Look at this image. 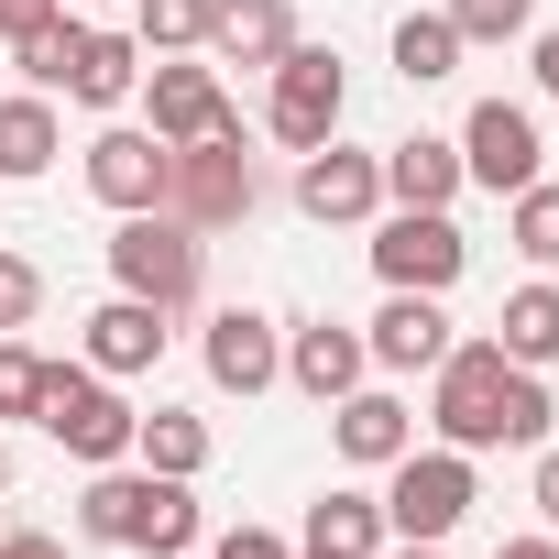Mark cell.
<instances>
[{
	"mask_svg": "<svg viewBox=\"0 0 559 559\" xmlns=\"http://www.w3.org/2000/svg\"><path fill=\"white\" fill-rule=\"evenodd\" d=\"M504 241H515L537 274H559V176H537V187L504 198Z\"/></svg>",
	"mask_w": 559,
	"mask_h": 559,
	"instance_id": "484cf974",
	"label": "cell"
},
{
	"mask_svg": "<svg viewBox=\"0 0 559 559\" xmlns=\"http://www.w3.org/2000/svg\"><path fill=\"white\" fill-rule=\"evenodd\" d=\"M493 352H504V362H526V373H548V362H559V286H548V274L504 297V319H493Z\"/></svg>",
	"mask_w": 559,
	"mask_h": 559,
	"instance_id": "603a6c76",
	"label": "cell"
},
{
	"mask_svg": "<svg viewBox=\"0 0 559 559\" xmlns=\"http://www.w3.org/2000/svg\"><path fill=\"white\" fill-rule=\"evenodd\" d=\"M263 78H274V99H263V132L286 143V154H319V143L352 121V67H341L330 45H308V34H297L286 56H274Z\"/></svg>",
	"mask_w": 559,
	"mask_h": 559,
	"instance_id": "5b68a950",
	"label": "cell"
},
{
	"mask_svg": "<svg viewBox=\"0 0 559 559\" xmlns=\"http://www.w3.org/2000/svg\"><path fill=\"white\" fill-rule=\"evenodd\" d=\"M198 362H209V384L219 395H274V384H286V319H274V308H219L209 319V341H198Z\"/></svg>",
	"mask_w": 559,
	"mask_h": 559,
	"instance_id": "7c38bea8",
	"label": "cell"
},
{
	"mask_svg": "<svg viewBox=\"0 0 559 559\" xmlns=\"http://www.w3.org/2000/svg\"><path fill=\"white\" fill-rule=\"evenodd\" d=\"M78 34H88L78 12H56V23H34V34L12 45V67H23V88H45V99H56V88H67V67H78Z\"/></svg>",
	"mask_w": 559,
	"mask_h": 559,
	"instance_id": "83f0119b",
	"label": "cell"
},
{
	"mask_svg": "<svg viewBox=\"0 0 559 559\" xmlns=\"http://www.w3.org/2000/svg\"><path fill=\"white\" fill-rule=\"evenodd\" d=\"M45 373H56V362H45V352H34L23 330L0 341V428H12V417H34V406H45Z\"/></svg>",
	"mask_w": 559,
	"mask_h": 559,
	"instance_id": "f546056e",
	"label": "cell"
},
{
	"mask_svg": "<svg viewBox=\"0 0 559 559\" xmlns=\"http://www.w3.org/2000/svg\"><path fill=\"white\" fill-rule=\"evenodd\" d=\"M132 395L110 384V373H88V362H56L45 373V406H34V428L67 450V461H88V472H110V461H132Z\"/></svg>",
	"mask_w": 559,
	"mask_h": 559,
	"instance_id": "277c9868",
	"label": "cell"
},
{
	"mask_svg": "<svg viewBox=\"0 0 559 559\" xmlns=\"http://www.w3.org/2000/svg\"><path fill=\"white\" fill-rule=\"evenodd\" d=\"M308 548H341V559H373V548H384V493H362V483L319 493V504H308Z\"/></svg>",
	"mask_w": 559,
	"mask_h": 559,
	"instance_id": "cb8c5ba5",
	"label": "cell"
},
{
	"mask_svg": "<svg viewBox=\"0 0 559 559\" xmlns=\"http://www.w3.org/2000/svg\"><path fill=\"white\" fill-rule=\"evenodd\" d=\"M165 187H176V143H154L143 121H110V132L88 143V198H99L110 219L165 209Z\"/></svg>",
	"mask_w": 559,
	"mask_h": 559,
	"instance_id": "4fadbf2b",
	"label": "cell"
},
{
	"mask_svg": "<svg viewBox=\"0 0 559 559\" xmlns=\"http://www.w3.org/2000/svg\"><path fill=\"white\" fill-rule=\"evenodd\" d=\"M209 559H297L286 537H274V526H219V548Z\"/></svg>",
	"mask_w": 559,
	"mask_h": 559,
	"instance_id": "1f68e13d",
	"label": "cell"
},
{
	"mask_svg": "<svg viewBox=\"0 0 559 559\" xmlns=\"http://www.w3.org/2000/svg\"><path fill=\"white\" fill-rule=\"evenodd\" d=\"M461 330H450V308L439 297H406V286H384V308L362 319V352H373V373H439V352H450Z\"/></svg>",
	"mask_w": 559,
	"mask_h": 559,
	"instance_id": "5bb4252c",
	"label": "cell"
},
{
	"mask_svg": "<svg viewBox=\"0 0 559 559\" xmlns=\"http://www.w3.org/2000/svg\"><path fill=\"white\" fill-rule=\"evenodd\" d=\"M548 384L526 373V362H504L493 341H450L439 352V373H428V428H439V450H548Z\"/></svg>",
	"mask_w": 559,
	"mask_h": 559,
	"instance_id": "6da1fadb",
	"label": "cell"
},
{
	"mask_svg": "<svg viewBox=\"0 0 559 559\" xmlns=\"http://www.w3.org/2000/svg\"><path fill=\"white\" fill-rule=\"evenodd\" d=\"M461 263H472V241H461L450 209H384V219H373V274H384V286H406V297H450Z\"/></svg>",
	"mask_w": 559,
	"mask_h": 559,
	"instance_id": "ba28073f",
	"label": "cell"
},
{
	"mask_svg": "<svg viewBox=\"0 0 559 559\" xmlns=\"http://www.w3.org/2000/svg\"><path fill=\"white\" fill-rule=\"evenodd\" d=\"M330 450H341L352 472H384V461H406V450H417V417H406V395H395V384H352V395L330 406Z\"/></svg>",
	"mask_w": 559,
	"mask_h": 559,
	"instance_id": "e0dca14e",
	"label": "cell"
},
{
	"mask_svg": "<svg viewBox=\"0 0 559 559\" xmlns=\"http://www.w3.org/2000/svg\"><path fill=\"white\" fill-rule=\"evenodd\" d=\"M0 559H67V548H56L45 526H12V537H0Z\"/></svg>",
	"mask_w": 559,
	"mask_h": 559,
	"instance_id": "d590c367",
	"label": "cell"
},
{
	"mask_svg": "<svg viewBox=\"0 0 559 559\" xmlns=\"http://www.w3.org/2000/svg\"><path fill=\"white\" fill-rule=\"evenodd\" d=\"M526 504H537V526L559 537V450H537V483H526Z\"/></svg>",
	"mask_w": 559,
	"mask_h": 559,
	"instance_id": "836d02e7",
	"label": "cell"
},
{
	"mask_svg": "<svg viewBox=\"0 0 559 559\" xmlns=\"http://www.w3.org/2000/svg\"><path fill=\"white\" fill-rule=\"evenodd\" d=\"M297 209L319 219V230H373L384 219V154H362V143H319V154H297Z\"/></svg>",
	"mask_w": 559,
	"mask_h": 559,
	"instance_id": "8fae6325",
	"label": "cell"
},
{
	"mask_svg": "<svg viewBox=\"0 0 559 559\" xmlns=\"http://www.w3.org/2000/svg\"><path fill=\"white\" fill-rule=\"evenodd\" d=\"M526 67H537V99H559V34H526Z\"/></svg>",
	"mask_w": 559,
	"mask_h": 559,
	"instance_id": "e575fe53",
	"label": "cell"
},
{
	"mask_svg": "<svg viewBox=\"0 0 559 559\" xmlns=\"http://www.w3.org/2000/svg\"><path fill=\"white\" fill-rule=\"evenodd\" d=\"M373 559H450V548H428V537H384Z\"/></svg>",
	"mask_w": 559,
	"mask_h": 559,
	"instance_id": "74e56055",
	"label": "cell"
},
{
	"mask_svg": "<svg viewBox=\"0 0 559 559\" xmlns=\"http://www.w3.org/2000/svg\"><path fill=\"white\" fill-rule=\"evenodd\" d=\"M165 341H176V319H165V308H143V297H121V286L88 308V373H110V384L154 373V362H165Z\"/></svg>",
	"mask_w": 559,
	"mask_h": 559,
	"instance_id": "9a60e30c",
	"label": "cell"
},
{
	"mask_svg": "<svg viewBox=\"0 0 559 559\" xmlns=\"http://www.w3.org/2000/svg\"><path fill=\"white\" fill-rule=\"evenodd\" d=\"M56 12H67V0H0V45H23V34L56 23Z\"/></svg>",
	"mask_w": 559,
	"mask_h": 559,
	"instance_id": "d6a6232c",
	"label": "cell"
},
{
	"mask_svg": "<svg viewBox=\"0 0 559 559\" xmlns=\"http://www.w3.org/2000/svg\"><path fill=\"white\" fill-rule=\"evenodd\" d=\"M110 286L143 297V308H165V319H187L198 286H209V230H187L176 209H132L110 230Z\"/></svg>",
	"mask_w": 559,
	"mask_h": 559,
	"instance_id": "3957f363",
	"label": "cell"
},
{
	"mask_svg": "<svg viewBox=\"0 0 559 559\" xmlns=\"http://www.w3.org/2000/svg\"><path fill=\"white\" fill-rule=\"evenodd\" d=\"M209 450H219V439H209V417H198V406H154V417H132V461H143V472L198 483V472H209Z\"/></svg>",
	"mask_w": 559,
	"mask_h": 559,
	"instance_id": "7402d4cb",
	"label": "cell"
},
{
	"mask_svg": "<svg viewBox=\"0 0 559 559\" xmlns=\"http://www.w3.org/2000/svg\"><path fill=\"white\" fill-rule=\"evenodd\" d=\"M56 154H67L56 99H45V88H12V99H0V187H34Z\"/></svg>",
	"mask_w": 559,
	"mask_h": 559,
	"instance_id": "44dd1931",
	"label": "cell"
},
{
	"mask_svg": "<svg viewBox=\"0 0 559 559\" xmlns=\"http://www.w3.org/2000/svg\"><path fill=\"white\" fill-rule=\"evenodd\" d=\"M165 209H176L187 230H230V219H252V209H263V165L241 154V132H219V143H176V187H165Z\"/></svg>",
	"mask_w": 559,
	"mask_h": 559,
	"instance_id": "52a82bcc",
	"label": "cell"
},
{
	"mask_svg": "<svg viewBox=\"0 0 559 559\" xmlns=\"http://www.w3.org/2000/svg\"><path fill=\"white\" fill-rule=\"evenodd\" d=\"M0 493H12V450H0Z\"/></svg>",
	"mask_w": 559,
	"mask_h": 559,
	"instance_id": "f35d334b",
	"label": "cell"
},
{
	"mask_svg": "<svg viewBox=\"0 0 559 559\" xmlns=\"http://www.w3.org/2000/svg\"><path fill=\"white\" fill-rule=\"evenodd\" d=\"M483 504V472H472V450H406V461H384V537H428V548H450V526Z\"/></svg>",
	"mask_w": 559,
	"mask_h": 559,
	"instance_id": "8992f818",
	"label": "cell"
},
{
	"mask_svg": "<svg viewBox=\"0 0 559 559\" xmlns=\"http://www.w3.org/2000/svg\"><path fill=\"white\" fill-rule=\"evenodd\" d=\"M286 45H297V0H219L198 56H209V67H274Z\"/></svg>",
	"mask_w": 559,
	"mask_h": 559,
	"instance_id": "ac0fdd59",
	"label": "cell"
},
{
	"mask_svg": "<svg viewBox=\"0 0 559 559\" xmlns=\"http://www.w3.org/2000/svg\"><path fill=\"white\" fill-rule=\"evenodd\" d=\"M143 110H154L143 121L154 143H219V132H241L219 67H198V56H143Z\"/></svg>",
	"mask_w": 559,
	"mask_h": 559,
	"instance_id": "30bf717a",
	"label": "cell"
},
{
	"mask_svg": "<svg viewBox=\"0 0 559 559\" xmlns=\"http://www.w3.org/2000/svg\"><path fill=\"white\" fill-rule=\"evenodd\" d=\"M472 176H461V143L450 132H406L384 143V209H450Z\"/></svg>",
	"mask_w": 559,
	"mask_h": 559,
	"instance_id": "d6986e66",
	"label": "cell"
},
{
	"mask_svg": "<svg viewBox=\"0 0 559 559\" xmlns=\"http://www.w3.org/2000/svg\"><path fill=\"white\" fill-rule=\"evenodd\" d=\"M461 56H472V45L450 34V12H406V23H395V78H406V88L461 78Z\"/></svg>",
	"mask_w": 559,
	"mask_h": 559,
	"instance_id": "d4e9b609",
	"label": "cell"
},
{
	"mask_svg": "<svg viewBox=\"0 0 559 559\" xmlns=\"http://www.w3.org/2000/svg\"><path fill=\"white\" fill-rule=\"evenodd\" d=\"M450 143H461V176H472V187H493V198H515V187H537V176H548V132H537V110H526V99H472V121H461Z\"/></svg>",
	"mask_w": 559,
	"mask_h": 559,
	"instance_id": "9c48e42d",
	"label": "cell"
},
{
	"mask_svg": "<svg viewBox=\"0 0 559 559\" xmlns=\"http://www.w3.org/2000/svg\"><path fill=\"white\" fill-rule=\"evenodd\" d=\"M209 12H219V0H132V45L143 56H198L209 45Z\"/></svg>",
	"mask_w": 559,
	"mask_h": 559,
	"instance_id": "4316f807",
	"label": "cell"
},
{
	"mask_svg": "<svg viewBox=\"0 0 559 559\" xmlns=\"http://www.w3.org/2000/svg\"><path fill=\"white\" fill-rule=\"evenodd\" d=\"M439 12H450L461 45H515V34H537V0H439Z\"/></svg>",
	"mask_w": 559,
	"mask_h": 559,
	"instance_id": "f1b7e54d",
	"label": "cell"
},
{
	"mask_svg": "<svg viewBox=\"0 0 559 559\" xmlns=\"http://www.w3.org/2000/svg\"><path fill=\"white\" fill-rule=\"evenodd\" d=\"M297 559H341V548H297Z\"/></svg>",
	"mask_w": 559,
	"mask_h": 559,
	"instance_id": "ab89813d",
	"label": "cell"
},
{
	"mask_svg": "<svg viewBox=\"0 0 559 559\" xmlns=\"http://www.w3.org/2000/svg\"><path fill=\"white\" fill-rule=\"evenodd\" d=\"M45 319V263L34 252H0V341Z\"/></svg>",
	"mask_w": 559,
	"mask_h": 559,
	"instance_id": "4dcf8cb0",
	"label": "cell"
},
{
	"mask_svg": "<svg viewBox=\"0 0 559 559\" xmlns=\"http://www.w3.org/2000/svg\"><path fill=\"white\" fill-rule=\"evenodd\" d=\"M493 559H559V537H548V526H537V537H504V548H493Z\"/></svg>",
	"mask_w": 559,
	"mask_h": 559,
	"instance_id": "8d00e7d4",
	"label": "cell"
},
{
	"mask_svg": "<svg viewBox=\"0 0 559 559\" xmlns=\"http://www.w3.org/2000/svg\"><path fill=\"white\" fill-rule=\"evenodd\" d=\"M78 12H110V0H78Z\"/></svg>",
	"mask_w": 559,
	"mask_h": 559,
	"instance_id": "60d3db41",
	"label": "cell"
},
{
	"mask_svg": "<svg viewBox=\"0 0 559 559\" xmlns=\"http://www.w3.org/2000/svg\"><path fill=\"white\" fill-rule=\"evenodd\" d=\"M78 537L88 548H143V559H187L198 548V483L143 472V461H110L78 493Z\"/></svg>",
	"mask_w": 559,
	"mask_h": 559,
	"instance_id": "7a4b0ae2",
	"label": "cell"
},
{
	"mask_svg": "<svg viewBox=\"0 0 559 559\" xmlns=\"http://www.w3.org/2000/svg\"><path fill=\"white\" fill-rule=\"evenodd\" d=\"M132 88H143V45L110 34V23H88V34H78V67H67L56 99H78V110H121Z\"/></svg>",
	"mask_w": 559,
	"mask_h": 559,
	"instance_id": "ffe728a7",
	"label": "cell"
},
{
	"mask_svg": "<svg viewBox=\"0 0 559 559\" xmlns=\"http://www.w3.org/2000/svg\"><path fill=\"white\" fill-rule=\"evenodd\" d=\"M286 384H297L308 406H341L352 384H373L362 330H341V319H297V330H286Z\"/></svg>",
	"mask_w": 559,
	"mask_h": 559,
	"instance_id": "2e32d148",
	"label": "cell"
}]
</instances>
